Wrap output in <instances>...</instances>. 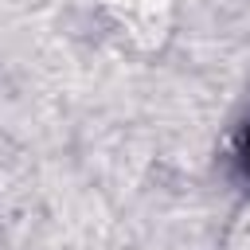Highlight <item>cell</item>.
<instances>
[{
    "label": "cell",
    "mask_w": 250,
    "mask_h": 250,
    "mask_svg": "<svg viewBox=\"0 0 250 250\" xmlns=\"http://www.w3.org/2000/svg\"><path fill=\"white\" fill-rule=\"evenodd\" d=\"M238 164H242V172L250 176V121H246V129H242V137H238Z\"/></svg>",
    "instance_id": "1"
}]
</instances>
